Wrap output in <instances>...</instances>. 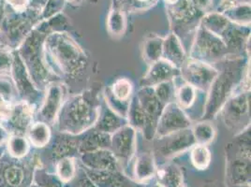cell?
Here are the masks:
<instances>
[{"label": "cell", "instance_id": "6da1fadb", "mask_svg": "<svg viewBox=\"0 0 251 187\" xmlns=\"http://www.w3.org/2000/svg\"><path fill=\"white\" fill-rule=\"evenodd\" d=\"M243 88L251 89V65L249 58L236 56L228 60L211 84L201 120L214 119L230 96Z\"/></svg>", "mask_w": 251, "mask_h": 187}, {"label": "cell", "instance_id": "7a4b0ae2", "mask_svg": "<svg viewBox=\"0 0 251 187\" xmlns=\"http://www.w3.org/2000/svg\"><path fill=\"white\" fill-rule=\"evenodd\" d=\"M44 64L55 75L75 77L84 72L88 57L66 31L52 32L44 40Z\"/></svg>", "mask_w": 251, "mask_h": 187}, {"label": "cell", "instance_id": "3957f363", "mask_svg": "<svg viewBox=\"0 0 251 187\" xmlns=\"http://www.w3.org/2000/svg\"><path fill=\"white\" fill-rule=\"evenodd\" d=\"M101 101L94 90H85L70 97L57 115L59 131L79 136L94 127L99 118Z\"/></svg>", "mask_w": 251, "mask_h": 187}, {"label": "cell", "instance_id": "277c9868", "mask_svg": "<svg viewBox=\"0 0 251 187\" xmlns=\"http://www.w3.org/2000/svg\"><path fill=\"white\" fill-rule=\"evenodd\" d=\"M227 175L233 186L251 184V126L226 145Z\"/></svg>", "mask_w": 251, "mask_h": 187}, {"label": "cell", "instance_id": "5b68a950", "mask_svg": "<svg viewBox=\"0 0 251 187\" xmlns=\"http://www.w3.org/2000/svg\"><path fill=\"white\" fill-rule=\"evenodd\" d=\"M232 56L226 44L212 32L199 23L190 48L188 58L207 64H214Z\"/></svg>", "mask_w": 251, "mask_h": 187}, {"label": "cell", "instance_id": "8992f818", "mask_svg": "<svg viewBox=\"0 0 251 187\" xmlns=\"http://www.w3.org/2000/svg\"><path fill=\"white\" fill-rule=\"evenodd\" d=\"M224 125L235 135L251 126V89H240L233 94L220 113Z\"/></svg>", "mask_w": 251, "mask_h": 187}, {"label": "cell", "instance_id": "52a82bcc", "mask_svg": "<svg viewBox=\"0 0 251 187\" xmlns=\"http://www.w3.org/2000/svg\"><path fill=\"white\" fill-rule=\"evenodd\" d=\"M166 11L173 33L178 38L186 37L195 31L203 13L198 11L190 0H178L174 5L166 6Z\"/></svg>", "mask_w": 251, "mask_h": 187}, {"label": "cell", "instance_id": "ba28073f", "mask_svg": "<svg viewBox=\"0 0 251 187\" xmlns=\"http://www.w3.org/2000/svg\"><path fill=\"white\" fill-rule=\"evenodd\" d=\"M219 70L207 63L188 58L180 69V78L196 89L207 94Z\"/></svg>", "mask_w": 251, "mask_h": 187}, {"label": "cell", "instance_id": "9c48e42d", "mask_svg": "<svg viewBox=\"0 0 251 187\" xmlns=\"http://www.w3.org/2000/svg\"><path fill=\"white\" fill-rule=\"evenodd\" d=\"M154 153L164 158L180 155L196 144L191 127L153 139Z\"/></svg>", "mask_w": 251, "mask_h": 187}, {"label": "cell", "instance_id": "30bf717a", "mask_svg": "<svg viewBox=\"0 0 251 187\" xmlns=\"http://www.w3.org/2000/svg\"><path fill=\"white\" fill-rule=\"evenodd\" d=\"M135 94L146 116L145 128L142 133L147 140L152 141L156 135L157 121L165 105L158 100L153 87H141Z\"/></svg>", "mask_w": 251, "mask_h": 187}, {"label": "cell", "instance_id": "8fae6325", "mask_svg": "<svg viewBox=\"0 0 251 187\" xmlns=\"http://www.w3.org/2000/svg\"><path fill=\"white\" fill-rule=\"evenodd\" d=\"M133 84L127 78H118L105 88L104 102L117 115L126 118L133 96Z\"/></svg>", "mask_w": 251, "mask_h": 187}, {"label": "cell", "instance_id": "7c38bea8", "mask_svg": "<svg viewBox=\"0 0 251 187\" xmlns=\"http://www.w3.org/2000/svg\"><path fill=\"white\" fill-rule=\"evenodd\" d=\"M110 150L115 155L119 165L126 166L136 155L137 131L126 125L111 134Z\"/></svg>", "mask_w": 251, "mask_h": 187}, {"label": "cell", "instance_id": "4fadbf2b", "mask_svg": "<svg viewBox=\"0 0 251 187\" xmlns=\"http://www.w3.org/2000/svg\"><path fill=\"white\" fill-rule=\"evenodd\" d=\"M191 126L192 121L188 118V115L174 101L164 107L157 121L155 137H163L188 129Z\"/></svg>", "mask_w": 251, "mask_h": 187}, {"label": "cell", "instance_id": "5bb4252c", "mask_svg": "<svg viewBox=\"0 0 251 187\" xmlns=\"http://www.w3.org/2000/svg\"><path fill=\"white\" fill-rule=\"evenodd\" d=\"M65 87L61 83H52L48 86L46 96L42 104L40 116L43 123H53L62 107Z\"/></svg>", "mask_w": 251, "mask_h": 187}, {"label": "cell", "instance_id": "9a60e30c", "mask_svg": "<svg viewBox=\"0 0 251 187\" xmlns=\"http://www.w3.org/2000/svg\"><path fill=\"white\" fill-rule=\"evenodd\" d=\"M79 156L85 169L95 171L119 170V163L110 149H99Z\"/></svg>", "mask_w": 251, "mask_h": 187}, {"label": "cell", "instance_id": "2e32d148", "mask_svg": "<svg viewBox=\"0 0 251 187\" xmlns=\"http://www.w3.org/2000/svg\"><path fill=\"white\" fill-rule=\"evenodd\" d=\"M180 75V70L174 67L167 61L160 59L149 66V70L142 78L141 87H154L159 83L174 80Z\"/></svg>", "mask_w": 251, "mask_h": 187}, {"label": "cell", "instance_id": "e0dca14e", "mask_svg": "<svg viewBox=\"0 0 251 187\" xmlns=\"http://www.w3.org/2000/svg\"><path fill=\"white\" fill-rule=\"evenodd\" d=\"M188 58L187 52L181 40L175 33H170L163 40L161 59L167 61L180 70Z\"/></svg>", "mask_w": 251, "mask_h": 187}, {"label": "cell", "instance_id": "ac0fdd59", "mask_svg": "<svg viewBox=\"0 0 251 187\" xmlns=\"http://www.w3.org/2000/svg\"><path fill=\"white\" fill-rule=\"evenodd\" d=\"M126 125H128L126 118L117 115L103 101V103H101L100 106L99 118L95 124L93 129L99 132L107 133L111 135Z\"/></svg>", "mask_w": 251, "mask_h": 187}, {"label": "cell", "instance_id": "d6986e66", "mask_svg": "<svg viewBox=\"0 0 251 187\" xmlns=\"http://www.w3.org/2000/svg\"><path fill=\"white\" fill-rule=\"evenodd\" d=\"M155 156L152 152H141L136 154L133 175L138 184H144L155 176L156 172Z\"/></svg>", "mask_w": 251, "mask_h": 187}, {"label": "cell", "instance_id": "ffe728a7", "mask_svg": "<svg viewBox=\"0 0 251 187\" xmlns=\"http://www.w3.org/2000/svg\"><path fill=\"white\" fill-rule=\"evenodd\" d=\"M111 135L102 133L91 128L84 132V135L79 140V156L99 149H110Z\"/></svg>", "mask_w": 251, "mask_h": 187}, {"label": "cell", "instance_id": "44dd1931", "mask_svg": "<svg viewBox=\"0 0 251 187\" xmlns=\"http://www.w3.org/2000/svg\"><path fill=\"white\" fill-rule=\"evenodd\" d=\"M107 31L114 37L120 38L126 29V12L119 5L117 0H113L112 7L107 16Z\"/></svg>", "mask_w": 251, "mask_h": 187}, {"label": "cell", "instance_id": "7402d4cb", "mask_svg": "<svg viewBox=\"0 0 251 187\" xmlns=\"http://www.w3.org/2000/svg\"><path fill=\"white\" fill-rule=\"evenodd\" d=\"M155 176L160 187H183V174L175 164L166 163L157 166Z\"/></svg>", "mask_w": 251, "mask_h": 187}, {"label": "cell", "instance_id": "603a6c76", "mask_svg": "<svg viewBox=\"0 0 251 187\" xmlns=\"http://www.w3.org/2000/svg\"><path fill=\"white\" fill-rule=\"evenodd\" d=\"M175 80V79H174ZM176 83V81H175ZM176 103L186 113L188 110L192 109V107L196 104V102L200 99V96L204 94V92L196 89L195 87L191 86L190 84L186 83L183 81V84L176 83Z\"/></svg>", "mask_w": 251, "mask_h": 187}, {"label": "cell", "instance_id": "cb8c5ba5", "mask_svg": "<svg viewBox=\"0 0 251 187\" xmlns=\"http://www.w3.org/2000/svg\"><path fill=\"white\" fill-rule=\"evenodd\" d=\"M27 173L23 166L11 165L0 172V187H28Z\"/></svg>", "mask_w": 251, "mask_h": 187}, {"label": "cell", "instance_id": "d4e9b609", "mask_svg": "<svg viewBox=\"0 0 251 187\" xmlns=\"http://www.w3.org/2000/svg\"><path fill=\"white\" fill-rule=\"evenodd\" d=\"M200 23L208 31L221 37V35L227 29L230 22L219 11H209L204 13L201 18Z\"/></svg>", "mask_w": 251, "mask_h": 187}, {"label": "cell", "instance_id": "484cf974", "mask_svg": "<svg viewBox=\"0 0 251 187\" xmlns=\"http://www.w3.org/2000/svg\"><path fill=\"white\" fill-rule=\"evenodd\" d=\"M221 13L232 23L241 26H251V4L232 6L221 11Z\"/></svg>", "mask_w": 251, "mask_h": 187}, {"label": "cell", "instance_id": "4316f807", "mask_svg": "<svg viewBox=\"0 0 251 187\" xmlns=\"http://www.w3.org/2000/svg\"><path fill=\"white\" fill-rule=\"evenodd\" d=\"M163 38L158 36H151L147 38L143 48V57L148 66L161 59Z\"/></svg>", "mask_w": 251, "mask_h": 187}, {"label": "cell", "instance_id": "83f0119b", "mask_svg": "<svg viewBox=\"0 0 251 187\" xmlns=\"http://www.w3.org/2000/svg\"><path fill=\"white\" fill-rule=\"evenodd\" d=\"M77 167L75 157L61 158L56 161L55 175L64 185H68L77 176Z\"/></svg>", "mask_w": 251, "mask_h": 187}, {"label": "cell", "instance_id": "f1b7e54d", "mask_svg": "<svg viewBox=\"0 0 251 187\" xmlns=\"http://www.w3.org/2000/svg\"><path fill=\"white\" fill-rule=\"evenodd\" d=\"M126 120L128 125L133 127L137 132H143L146 124V116L145 113L139 103V100L137 98L136 94H134L131 99V102L129 105Z\"/></svg>", "mask_w": 251, "mask_h": 187}, {"label": "cell", "instance_id": "f546056e", "mask_svg": "<svg viewBox=\"0 0 251 187\" xmlns=\"http://www.w3.org/2000/svg\"><path fill=\"white\" fill-rule=\"evenodd\" d=\"M192 135L194 137L196 144L208 145L216 136V129L208 121H201L191 126Z\"/></svg>", "mask_w": 251, "mask_h": 187}, {"label": "cell", "instance_id": "4dcf8cb0", "mask_svg": "<svg viewBox=\"0 0 251 187\" xmlns=\"http://www.w3.org/2000/svg\"><path fill=\"white\" fill-rule=\"evenodd\" d=\"M79 140L61 139L54 145L52 156L57 160L65 157H76L79 156Z\"/></svg>", "mask_w": 251, "mask_h": 187}, {"label": "cell", "instance_id": "1f68e13d", "mask_svg": "<svg viewBox=\"0 0 251 187\" xmlns=\"http://www.w3.org/2000/svg\"><path fill=\"white\" fill-rule=\"evenodd\" d=\"M189 159L193 166L199 170L206 169L211 164V152L207 145L195 144L190 148Z\"/></svg>", "mask_w": 251, "mask_h": 187}, {"label": "cell", "instance_id": "d6a6232c", "mask_svg": "<svg viewBox=\"0 0 251 187\" xmlns=\"http://www.w3.org/2000/svg\"><path fill=\"white\" fill-rule=\"evenodd\" d=\"M28 136L33 145L42 148L49 143L51 140V130L46 123L39 122L32 125Z\"/></svg>", "mask_w": 251, "mask_h": 187}, {"label": "cell", "instance_id": "836d02e7", "mask_svg": "<svg viewBox=\"0 0 251 187\" xmlns=\"http://www.w3.org/2000/svg\"><path fill=\"white\" fill-rule=\"evenodd\" d=\"M176 88V86L175 80H171V81H167L164 83H159L153 87L154 92L156 94L158 100L165 106L175 101Z\"/></svg>", "mask_w": 251, "mask_h": 187}, {"label": "cell", "instance_id": "e575fe53", "mask_svg": "<svg viewBox=\"0 0 251 187\" xmlns=\"http://www.w3.org/2000/svg\"><path fill=\"white\" fill-rule=\"evenodd\" d=\"M126 12L146 11L153 8L158 0H117Z\"/></svg>", "mask_w": 251, "mask_h": 187}, {"label": "cell", "instance_id": "d590c367", "mask_svg": "<svg viewBox=\"0 0 251 187\" xmlns=\"http://www.w3.org/2000/svg\"><path fill=\"white\" fill-rule=\"evenodd\" d=\"M66 4V0H47L41 12V18L42 20H48L61 13Z\"/></svg>", "mask_w": 251, "mask_h": 187}, {"label": "cell", "instance_id": "8d00e7d4", "mask_svg": "<svg viewBox=\"0 0 251 187\" xmlns=\"http://www.w3.org/2000/svg\"><path fill=\"white\" fill-rule=\"evenodd\" d=\"M29 146L25 139L22 137H13L9 141V152L11 156L20 158L25 156L28 152Z\"/></svg>", "mask_w": 251, "mask_h": 187}, {"label": "cell", "instance_id": "74e56055", "mask_svg": "<svg viewBox=\"0 0 251 187\" xmlns=\"http://www.w3.org/2000/svg\"><path fill=\"white\" fill-rule=\"evenodd\" d=\"M31 109L27 105H22L21 107H16L12 116L13 123L18 127H26L31 119Z\"/></svg>", "mask_w": 251, "mask_h": 187}, {"label": "cell", "instance_id": "f35d334b", "mask_svg": "<svg viewBox=\"0 0 251 187\" xmlns=\"http://www.w3.org/2000/svg\"><path fill=\"white\" fill-rule=\"evenodd\" d=\"M190 1L193 4V6L203 14L212 11L211 10L213 8V0H190Z\"/></svg>", "mask_w": 251, "mask_h": 187}, {"label": "cell", "instance_id": "ab89813d", "mask_svg": "<svg viewBox=\"0 0 251 187\" xmlns=\"http://www.w3.org/2000/svg\"><path fill=\"white\" fill-rule=\"evenodd\" d=\"M4 1L7 2L11 8L18 13L25 11V10L28 8V0H4Z\"/></svg>", "mask_w": 251, "mask_h": 187}, {"label": "cell", "instance_id": "60d3db41", "mask_svg": "<svg viewBox=\"0 0 251 187\" xmlns=\"http://www.w3.org/2000/svg\"><path fill=\"white\" fill-rule=\"evenodd\" d=\"M251 0H221L217 11L221 12L227 8L240 5V4H251Z\"/></svg>", "mask_w": 251, "mask_h": 187}, {"label": "cell", "instance_id": "b9f144b4", "mask_svg": "<svg viewBox=\"0 0 251 187\" xmlns=\"http://www.w3.org/2000/svg\"><path fill=\"white\" fill-rule=\"evenodd\" d=\"M11 115V105L9 104L4 96L0 94V118L6 119Z\"/></svg>", "mask_w": 251, "mask_h": 187}, {"label": "cell", "instance_id": "7bdbcfd3", "mask_svg": "<svg viewBox=\"0 0 251 187\" xmlns=\"http://www.w3.org/2000/svg\"><path fill=\"white\" fill-rule=\"evenodd\" d=\"M5 1L4 0H0V25L2 24L3 20H4V11H5Z\"/></svg>", "mask_w": 251, "mask_h": 187}, {"label": "cell", "instance_id": "ee69618b", "mask_svg": "<svg viewBox=\"0 0 251 187\" xmlns=\"http://www.w3.org/2000/svg\"><path fill=\"white\" fill-rule=\"evenodd\" d=\"M66 1H67V3H69L73 6H75V7L81 6V5L84 4V2H86V0H66Z\"/></svg>", "mask_w": 251, "mask_h": 187}, {"label": "cell", "instance_id": "f6af8a7d", "mask_svg": "<svg viewBox=\"0 0 251 187\" xmlns=\"http://www.w3.org/2000/svg\"><path fill=\"white\" fill-rule=\"evenodd\" d=\"M163 1H164V3H165L166 6H171V5L176 4L178 0H163Z\"/></svg>", "mask_w": 251, "mask_h": 187}, {"label": "cell", "instance_id": "bcb514c9", "mask_svg": "<svg viewBox=\"0 0 251 187\" xmlns=\"http://www.w3.org/2000/svg\"><path fill=\"white\" fill-rule=\"evenodd\" d=\"M126 187H141L140 186H138V185H135L134 183H130L129 185H127Z\"/></svg>", "mask_w": 251, "mask_h": 187}, {"label": "cell", "instance_id": "7dc6e473", "mask_svg": "<svg viewBox=\"0 0 251 187\" xmlns=\"http://www.w3.org/2000/svg\"><path fill=\"white\" fill-rule=\"evenodd\" d=\"M146 187H160L157 184H154V185H149V186H147Z\"/></svg>", "mask_w": 251, "mask_h": 187}, {"label": "cell", "instance_id": "c3c4849f", "mask_svg": "<svg viewBox=\"0 0 251 187\" xmlns=\"http://www.w3.org/2000/svg\"><path fill=\"white\" fill-rule=\"evenodd\" d=\"M28 187H40V186H38V185H32V186H29Z\"/></svg>", "mask_w": 251, "mask_h": 187}]
</instances>
